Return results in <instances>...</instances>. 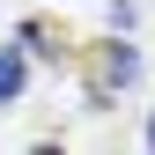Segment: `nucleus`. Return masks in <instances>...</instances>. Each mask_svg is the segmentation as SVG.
<instances>
[{
    "mask_svg": "<svg viewBox=\"0 0 155 155\" xmlns=\"http://www.w3.org/2000/svg\"><path fill=\"white\" fill-rule=\"evenodd\" d=\"M140 81V52L126 45V37H111V45H89L81 52V96L89 104H111L118 89Z\"/></svg>",
    "mask_w": 155,
    "mask_h": 155,
    "instance_id": "f257e3e1",
    "label": "nucleus"
},
{
    "mask_svg": "<svg viewBox=\"0 0 155 155\" xmlns=\"http://www.w3.org/2000/svg\"><path fill=\"white\" fill-rule=\"evenodd\" d=\"M15 37H22L37 59H74V37H67V30H52V22H22Z\"/></svg>",
    "mask_w": 155,
    "mask_h": 155,
    "instance_id": "f03ea898",
    "label": "nucleus"
},
{
    "mask_svg": "<svg viewBox=\"0 0 155 155\" xmlns=\"http://www.w3.org/2000/svg\"><path fill=\"white\" fill-rule=\"evenodd\" d=\"M22 81H30V59L15 45H0V104H15V96H22Z\"/></svg>",
    "mask_w": 155,
    "mask_h": 155,
    "instance_id": "7ed1b4c3",
    "label": "nucleus"
},
{
    "mask_svg": "<svg viewBox=\"0 0 155 155\" xmlns=\"http://www.w3.org/2000/svg\"><path fill=\"white\" fill-rule=\"evenodd\" d=\"M148 148H155V118H148Z\"/></svg>",
    "mask_w": 155,
    "mask_h": 155,
    "instance_id": "20e7f679",
    "label": "nucleus"
}]
</instances>
